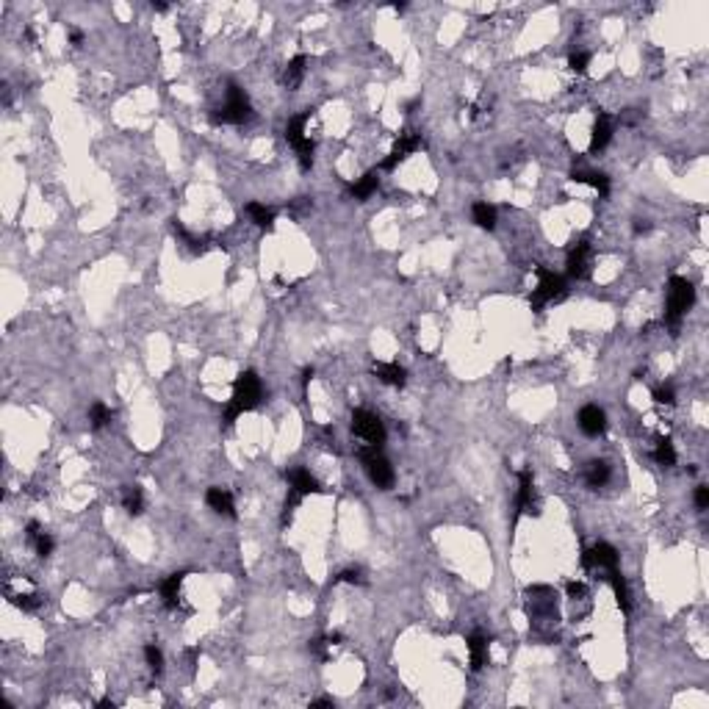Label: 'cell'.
I'll use <instances>...</instances> for the list:
<instances>
[{"instance_id": "obj_18", "label": "cell", "mask_w": 709, "mask_h": 709, "mask_svg": "<svg viewBox=\"0 0 709 709\" xmlns=\"http://www.w3.org/2000/svg\"><path fill=\"white\" fill-rule=\"evenodd\" d=\"M468 654H471V670H483L487 665L490 654H487V637L483 632H474L468 637Z\"/></svg>"}, {"instance_id": "obj_39", "label": "cell", "mask_w": 709, "mask_h": 709, "mask_svg": "<svg viewBox=\"0 0 709 709\" xmlns=\"http://www.w3.org/2000/svg\"><path fill=\"white\" fill-rule=\"evenodd\" d=\"M310 709H333V698H319V701H310Z\"/></svg>"}, {"instance_id": "obj_32", "label": "cell", "mask_w": 709, "mask_h": 709, "mask_svg": "<svg viewBox=\"0 0 709 709\" xmlns=\"http://www.w3.org/2000/svg\"><path fill=\"white\" fill-rule=\"evenodd\" d=\"M34 549H37V557H50L53 554V549H56V540H53V535H47V532H42L37 540H34Z\"/></svg>"}, {"instance_id": "obj_2", "label": "cell", "mask_w": 709, "mask_h": 709, "mask_svg": "<svg viewBox=\"0 0 709 709\" xmlns=\"http://www.w3.org/2000/svg\"><path fill=\"white\" fill-rule=\"evenodd\" d=\"M693 302H696L693 283L687 277H682V274H673L668 280V302H665V319H663L665 327H670L676 333L679 324H682V319H684V313L693 308Z\"/></svg>"}, {"instance_id": "obj_40", "label": "cell", "mask_w": 709, "mask_h": 709, "mask_svg": "<svg viewBox=\"0 0 709 709\" xmlns=\"http://www.w3.org/2000/svg\"><path fill=\"white\" fill-rule=\"evenodd\" d=\"M70 42L75 44V47H81V44H84V34H81L78 28H72V31H70Z\"/></svg>"}, {"instance_id": "obj_3", "label": "cell", "mask_w": 709, "mask_h": 709, "mask_svg": "<svg viewBox=\"0 0 709 709\" xmlns=\"http://www.w3.org/2000/svg\"><path fill=\"white\" fill-rule=\"evenodd\" d=\"M532 272L537 274V288L530 294L532 310H543V305H549V302H563V300L568 297L566 280H563L557 272H551V269L537 266V264L532 266Z\"/></svg>"}, {"instance_id": "obj_25", "label": "cell", "mask_w": 709, "mask_h": 709, "mask_svg": "<svg viewBox=\"0 0 709 709\" xmlns=\"http://www.w3.org/2000/svg\"><path fill=\"white\" fill-rule=\"evenodd\" d=\"M244 211H247V217L255 222L261 230H272V227H274V211H272V208H266L261 203H247Z\"/></svg>"}, {"instance_id": "obj_5", "label": "cell", "mask_w": 709, "mask_h": 709, "mask_svg": "<svg viewBox=\"0 0 709 709\" xmlns=\"http://www.w3.org/2000/svg\"><path fill=\"white\" fill-rule=\"evenodd\" d=\"M357 457H360V463H363L366 477L380 487V490L394 487V480H397L394 466H391V460L380 452V446H369V443H366L363 449H357Z\"/></svg>"}, {"instance_id": "obj_35", "label": "cell", "mask_w": 709, "mask_h": 709, "mask_svg": "<svg viewBox=\"0 0 709 709\" xmlns=\"http://www.w3.org/2000/svg\"><path fill=\"white\" fill-rule=\"evenodd\" d=\"M693 499H696V507H698V510H709V487L707 485L696 487V496H693Z\"/></svg>"}, {"instance_id": "obj_10", "label": "cell", "mask_w": 709, "mask_h": 709, "mask_svg": "<svg viewBox=\"0 0 709 709\" xmlns=\"http://www.w3.org/2000/svg\"><path fill=\"white\" fill-rule=\"evenodd\" d=\"M576 421H579V430H582L587 438H599V435H604V430H607V413H604L599 404H585V407L579 410Z\"/></svg>"}, {"instance_id": "obj_31", "label": "cell", "mask_w": 709, "mask_h": 709, "mask_svg": "<svg viewBox=\"0 0 709 709\" xmlns=\"http://www.w3.org/2000/svg\"><path fill=\"white\" fill-rule=\"evenodd\" d=\"M568 67L574 70L576 75H585V72H587V67H590V53H585V50H574V53L568 56Z\"/></svg>"}, {"instance_id": "obj_37", "label": "cell", "mask_w": 709, "mask_h": 709, "mask_svg": "<svg viewBox=\"0 0 709 709\" xmlns=\"http://www.w3.org/2000/svg\"><path fill=\"white\" fill-rule=\"evenodd\" d=\"M42 532L44 530L39 527V521H31V524L25 527V540H28V543H34V540H37V537H39Z\"/></svg>"}, {"instance_id": "obj_28", "label": "cell", "mask_w": 709, "mask_h": 709, "mask_svg": "<svg viewBox=\"0 0 709 709\" xmlns=\"http://www.w3.org/2000/svg\"><path fill=\"white\" fill-rule=\"evenodd\" d=\"M654 460L665 466V468H670V466H676V449H673V443L668 441V438H660L657 441V449H654Z\"/></svg>"}, {"instance_id": "obj_11", "label": "cell", "mask_w": 709, "mask_h": 709, "mask_svg": "<svg viewBox=\"0 0 709 709\" xmlns=\"http://www.w3.org/2000/svg\"><path fill=\"white\" fill-rule=\"evenodd\" d=\"M535 510V477H532L530 468H524L518 474V496H516V518L513 524H518V518L524 513H532Z\"/></svg>"}, {"instance_id": "obj_27", "label": "cell", "mask_w": 709, "mask_h": 709, "mask_svg": "<svg viewBox=\"0 0 709 709\" xmlns=\"http://www.w3.org/2000/svg\"><path fill=\"white\" fill-rule=\"evenodd\" d=\"M471 219H474L477 227H483V230H493V227H496V208L487 205V203H474Z\"/></svg>"}, {"instance_id": "obj_4", "label": "cell", "mask_w": 709, "mask_h": 709, "mask_svg": "<svg viewBox=\"0 0 709 709\" xmlns=\"http://www.w3.org/2000/svg\"><path fill=\"white\" fill-rule=\"evenodd\" d=\"M211 120L217 125H244V122H250L253 120V106H250L244 89L238 84H227V100H224L222 108H217L211 114Z\"/></svg>"}, {"instance_id": "obj_19", "label": "cell", "mask_w": 709, "mask_h": 709, "mask_svg": "<svg viewBox=\"0 0 709 709\" xmlns=\"http://www.w3.org/2000/svg\"><path fill=\"white\" fill-rule=\"evenodd\" d=\"M183 571H177V574H170L164 582H161V599H164V607L167 610H177V604H180V585H183Z\"/></svg>"}, {"instance_id": "obj_20", "label": "cell", "mask_w": 709, "mask_h": 709, "mask_svg": "<svg viewBox=\"0 0 709 709\" xmlns=\"http://www.w3.org/2000/svg\"><path fill=\"white\" fill-rule=\"evenodd\" d=\"M305 64H308V56H294L288 64H286V70H283V87L286 89H300L302 84V75H305Z\"/></svg>"}, {"instance_id": "obj_7", "label": "cell", "mask_w": 709, "mask_h": 709, "mask_svg": "<svg viewBox=\"0 0 709 709\" xmlns=\"http://www.w3.org/2000/svg\"><path fill=\"white\" fill-rule=\"evenodd\" d=\"M618 563H620V554L615 551V546H610V543H596V546H590V549H585V554H582V568H587V571H607V576L613 574V571H618Z\"/></svg>"}, {"instance_id": "obj_36", "label": "cell", "mask_w": 709, "mask_h": 709, "mask_svg": "<svg viewBox=\"0 0 709 709\" xmlns=\"http://www.w3.org/2000/svg\"><path fill=\"white\" fill-rule=\"evenodd\" d=\"M566 590H568V596H571L574 601H576V599H585V593H587L582 582H568V587H566Z\"/></svg>"}, {"instance_id": "obj_12", "label": "cell", "mask_w": 709, "mask_h": 709, "mask_svg": "<svg viewBox=\"0 0 709 709\" xmlns=\"http://www.w3.org/2000/svg\"><path fill=\"white\" fill-rule=\"evenodd\" d=\"M205 504L219 513V516H227V518H236V504H233V493L224 490V487H208L205 493Z\"/></svg>"}, {"instance_id": "obj_17", "label": "cell", "mask_w": 709, "mask_h": 709, "mask_svg": "<svg viewBox=\"0 0 709 709\" xmlns=\"http://www.w3.org/2000/svg\"><path fill=\"white\" fill-rule=\"evenodd\" d=\"M610 463H604V460H590L587 466H585V485L590 487V490H596V487H604L610 483Z\"/></svg>"}, {"instance_id": "obj_22", "label": "cell", "mask_w": 709, "mask_h": 709, "mask_svg": "<svg viewBox=\"0 0 709 709\" xmlns=\"http://www.w3.org/2000/svg\"><path fill=\"white\" fill-rule=\"evenodd\" d=\"M607 582L613 585V593H615V601H618L620 613H632V596H629V585H626V579L620 576V571H613V574L607 576Z\"/></svg>"}, {"instance_id": "obj_33", "label": "cell", "mask_w": 709, "mask_h": 709, "mask_svg": "<svg viewBox=\"0 0 709 709\" xmlns=\"http://www.w3.org/2000/svg\"><path fill=\"white\" fill-rule=\"evenodd\" d=\"M654 402H657V404H676V388H673V385H660V388H654Z\"/></svg>"}, {"instance_id": "obj_13", "label": "cell", "mask_w": 709, "mask_h": 709, "mask_svg": "<svg viewBox=\"0 0 709 709\" xmlns=\"http://www.w3.org/2000/svg\"><path fill=\"white\" fill-rule=\"evenodd\" d=\"M610 139H613V120H610V114L599 111L596 122H593V136H590V153L604 150L610 144Z\"/></svg>"}, {"instance_id": "obj_15", "label": "cell", "mask_w": 709, "mask_h": 709, "mask_svg": "<svg viewBox=\"0 0 709 709\" xmlns=\"http://www.w3.org/2000/svg\"><path fill=\"white\" fill-rule=\"evenodd\" d=\"M286 477H288L291 487H294L297 493H302V496H308V493H319V490H321L319 480H316V477L310 474L308 468H302V466H297V468L286 471Z\"/></svg>"}, {"instance_id": "obj_8", "label": "cell", "mask_w": 709, "mask_h": 709, "mask_svg": "<svg viewBox=\"0 0 709 709\" xmlns=\"http://www.w3.org/2000/svg\"><path fill=\"white\" fill-rule=\"evenodd\" d=\"M424 147V139H421V133H413V131H402L399 133V139L394 141V150H391V155L383 161V167L380 170H385V172H391V170H397L399 161H404L407 155H413L416 150H421Z\"/></svg>"}, {"instance_id": "obj_34", "label": "cell", "mask_w": 709, "mask_h": 709, "mask_svg": "<svg viewBox=\"0 0 709 709\" xmlns=\"http://www.w3.org/2000/svg\"><path fill=\"white\" fill-rule=\"evenodd\" d=\"M336 582H347V585H366V579H363V571H360V568H347V571H341V574L336 576Z\"/></svg>"}, {"instance_id": "obj_26", "label": "cell", "mask_w": 709, "mask_h": 709, "mask_svg": "<svg viewBox=\"0 0 709 709\" xmlns=\"http://www.w3.org/2000/svg\"><path fill=\"white\" fill-rule=\"evenodd\" d=\"M111 419H114V413H111V407H108L106 402H94V404L89 407V427H91V430L108 427Z\"/></svg>"}, {"instance_id": "obj_23", "label": "cell", "mask_w": 709, "mask_h": 709, "mask_svg": "<svg viewBox=\"0 0 709 709\" xmlns=\"http://www.w3.org/2000/svg\"><path fill=\"white\" fill-rule=\"evenodd\" d=\"M377 189H380V175H377V170H371V172H366V175L360 177L357 183H352V197L360 200V203H366Z\"/></svg>"}, {"instance_id": "obj_30", "label": "cell", "mask_w": 709, "mask_h": 709, "mask_svg": "<svg viewBox=\"0 0 709 709\" xmlns=\"http://www.w3.org/2000/svg\"><path fill=\"white\" fill-rule=\"evenodd\" d=\"M11 604L20 607V610H25V613H34V610L42 607V599L34 596V593H20V596H11Z\"/></svg>"}, {"instance_id": "obj_24", "label": "cell", "mask_w": 709, "mask_h": 709, "mask_svg": "<svg viewBox=\"0 0 709 709\" xmlns=\"http://www.w3.org/2000/svg\"><path fill=\"white\" fill-rule=\"evenodd\" d=\"M122 507L128 510V516H141L144 510V493L139 485H125L122 487Z\"/></svg>"}, {"instance_id": "obj_21", "label": "cell", "mask_w": 709, "mask_h": 709, "mask_svg": "<svg viewBox=\"0 0 709 709\" xmlns=\"http://www.w3.org/2000/svg\"><path fill=\"white\" fill-rule=\"evenodd\" d=\"M571 180L574 183H590L596 191H599V197L604 200L607 194H610V177L604 175V172H587V170H574L571 172Z\"/></svg>"}, {"instance_id": "obj_38", "label": "cell", "mask_w": 709, "mask_h": 709, "mask_svg": "<svg viewBox=\"0 0 709 709\" xmlns=\"http://www.w3.org/2000/svg\"><path fill=\"white\" fill-rule=\"evenodd\" d=\"M651 230V222L649 219H637L634 222V236H643V233H649Z\"/></svg>"}, {"instance_id": "obj_9", "label": "cell", "mask_w": 709, "mask_h": 709, "mask_svg": "<svg viewBox=\"0 0 709 709\" xmlns=\"http://www.w3.org/2000/svg\"><path fill=\"white\" fill-rule=\"evenodd\" d=\"M590 258H593V247L590 241H576L574 247L568 250V261H566V274L571 280H585L590 277Z\"/></svg>"}, {"instance_id": "obj_6", "label": "cell", "mask_w": 709, "mask_h": 709, "mask_svg": "<svg viewBox=\"0 0 709 709\" xmlns=\"http://www.w3.org/2000/svg\"><path fill=\"white\" fill-rule=\"evenodd\" d=\"M352 433L357 438L369 443V446H383L385 443V427L380 421V416H374L371 410L357 407L352 413Z\"/></svg>"}, {"instance_id": "obj_29", "label": "cell", "mask_w": 709, "mask_h": 709, "mask_svg": "<svg viewBox=\"0 0 709 709\" xmlns=\"http://www.w3.org/2000/svg\"><path fill=\"white\" fill-rule=\"evenodd\" d=\"M144 660H147V668H150L155 676L164 670V654H161V649H158L155 643H147V646H144Z\"/></svg>"}, {"instance_id": "obj_1", "label": "cell", "mask_w": 709, "mask_h": 709, "mask_svg": "<svg viewBox=\"0 0 709 709\" xmlns=\"http://www.w3.org/2000/svg\"><path fill=\"white\" fill-rule=\"evenodd\" d=\"M261 399H264V383H261V377H258L253 369L241 371V374L236 377V383H233V397H230L227 407H224V424H233L238 416L255 410V407L261 404Z\"/></svg>"}, {"instance_id": "obj_16", "label": "cell", "mask_w": 709, "mask_h": 709, "mask_svg": "<svg viewBox=\"0 0 709 709\" xmlns=\"http://www.w3.org/2000/svg\"><path fill=\"white\" fill-rule=\"evenodd\" d=\"M374 377L391 388H404L407 383V371L399 366V363H377L374 366Z\"/></svg>"}, {"instance_id": "obj_41", "label": "cell", "mask_w": 709, "mask_h": 709, "mask_svg": "<svg viewBox=\"0 0 709 709\" xmlns=\"http://www.w3.org/2000/svg\"><path fill=\"white\" fill-rule=\"evenodd\" d=\"M114 707H117V704H114L111 698H100V701H97V709H114Z\"/></svg>"}, {"instance_id": "obj_14", "label": "cell", "mask_w": 709, "mask_h": 709, "mask_svg": "<svg viewBox=\"0 0 709 709\" xmlns=\"http://www.w3.org/2000/svg\"><path fill=\"white\" fill-rule=\"evenodd\" d=\"M310 114H313V108L302 111V114H297V117H291V120H288V125H286V141H288L294 150H300L305 141H310L308 136H305V125H308Z\"/></svg>"}]
</instances>
